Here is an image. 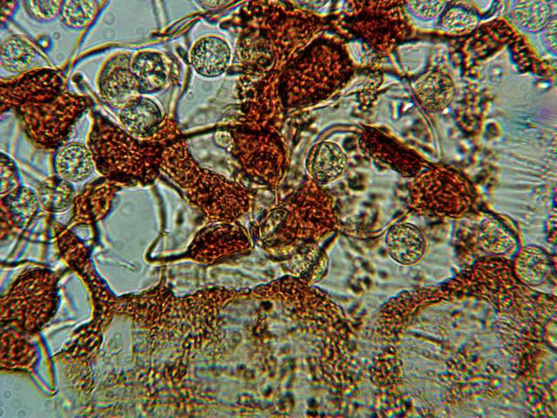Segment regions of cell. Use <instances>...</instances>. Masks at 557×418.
Instances as JSON below:
<instances>
[{
	"label": "cell",
	"mask_w": 557,
	"mask_h": 418,
	"mask_svg": "<svg viewBox=\"0 0 557 418\" xmlns=\"http://www.w3.org/2000/svg\"><path fill=\"white\" fill-rule=\"evenodd\" d=\"M39 208L36 193L26 187L19 186L1 196V230L5 228L4 231L13 232L24 229L33 220Z\"/></svg>",
	"instance_id": "obj_12"
},
{
	"label": "cell",
	"mask_w": 557,
	"mask_h": 418,
	"mask_svg": "<svg viewBox=\"0 0 557 418\" xmlns=\"http://www.w3.org/2000/svg\"><path fill=\"white\" fill-rule=\"evenodd\" d=\"M477 247L488 256H502L516 251L517 240L501 221L487 217L483 219L474 232Z\"/></svg>",
	"instance_id": "obj_16"
},
{
	"label": "cell",
	"mask_w": 557,
	"mask_h": 418,
	"mask_svg": "<svg viewBox=\"0 0 557 418\" xmlns=\"http://www.w3.org/2000/svg\"><path fill=\"white\" fill-rule=\"evenodd\" d=\"M45 59L38 49L22 36L13 34L1 39L0 65L1 70L11 75L47 67Z\"/></svg>",
	"instance_id": "obj_13"
},
{
	"label": "cell",
	"mask_w": 557,
	"mask_h": 418,
	"mask_svg": "<svg viewBox=\"0 0 557 418\" xmlns=\"http://www.w3.org/2000/svg\"><path fill=\"white\" fill-rule=\"evenodd\" d=\"M131 56L116 53L102 65L97 78V88L103 102L118 111L127 102L139 95L136 80L130 66Z\"/></svg>",
	"instance_id": "obj_6"
},
{
	"label": "cell",
	"mask_w": 557,
	"mask_h": 418,
	"mask_svg": "<svg viewBox=\"0 0 557 418\" xmlns=\"http://www.w3.org/2000/svg\"><path fill=\"white\" fill-rule=\"evenodd\" d=\"M100 2L96 0H65L58 20L68 29L81 30L95 18Z\"/></svg>",
	"instance_id": "obj_20"
},
{
	"label": "cell",
	"mask_w": 557,
	"mask_h": 418,
	"mask_svg": "<svg viewBox=\"0 0 557 418\" xmlns=\"http://www.w3.org/2000/svg\"><path fill=\"white\" fill-rule=\"evenodd\" d=\"M424 99L432 109H441L449 104L453 93L450 80L439 74H432L424 83Z\"/></svg>",
	"instance_id": "obj_22"
},
{
	"label": "cell",
	"mask_w": 557,
	"mask_h": 418,
	"mask_svg": "<svg viewBox=\"0 0 557 418\" xmlns=\"http://www.w3.org/2000/svg\"><path fill=\"white\" fill-rule=\"evenodd\" d=\"M348 165L346 153L338 144L329 141L313 146L304 163L309 179L324 187L339 180L347 171Z\"/></svg>",
	"instance_id": "obj_9"
},
{
	"label": "cell",
	"mask_w": 557,
	"mask_h": 418,
	"mask_svg": "<svg viewBox=\"0 0 557 418\" xmlns=\"http://www.w3.org/2000/svg\"><path fill=\"white\" fill-rule=\"evenodd\" d=\"M130 66L136 80L139 93L159 91L166 82V68L159 54L141 51L131 56Z\"/></svg>",
	"instance_id": "obj_17"
},
{
	"label": "cell",
	"mask_w": 557,
	"mask_h": 418,
	"mask_svg": "<svg viewBox=\"0 0 557 418\" xmlns=\"http://www.w3.org/2000/svg\"><path fill=\"white\" fill-rule=\"evenodd\" d=\"M512 268L521 281L529 286H538L549 276L552 262L549 254L542 247L528 245L516 250Z\"/></svg>",
	"instance_id": "obj_15"
},
{
	"label": "cell",
	"mask_w": 557,
	"mask_h": 418,
	"mask_svg": "<svg viewBox=\"0 0 557 418\" xmlns=\"http://www.w3.org/2000/svg\"><path fill=\"white\" fill-rule=\"evenodd\" d=\"M36 193L40 207L51 213L65 212L76 197L72 184L56 175L42 180Z\"/></svg>",
	"instance_id": "obj_18"
},
{
	"label": "cell",
	"mask_w": 557,
	"mask_h": 418,
	"mask_svg": "<svg viewBox=\"0 0 557 418\" xmlns=\"http://www.w3.org/2000/svg\"><path fill=\"white\" fill-rule=\"evenodd\" d=\"M412 178L409 206L418 214L457 218L469 212L475 202L472 184L458 170L434 167L423 170Z\"/></svg>",
	"instance_id": "obj_3"
},
{
	"label": "cell",
	"mask_w": 557,
	"mask_h": 418,
	"mask_svg": "<svg viewBox=\"0 0 557 418\" xmlns=\"http://www.w3.org/2000/svg\"><path fill=\"white\" fill-rule=\"evenodd\" d=\"M91 105L88 97L65 91L52 99L22 106L15 112L24 133L36 146L56 150L69 140Z\"/></svg>",
	"instance_id": "obj_4"
},
{
	"label": "cell",
	"mask_w": 557,
	"mask_h": 418,
	"mask_svg": "<svg viewBox=\"0 0 557 418\" xmlns=\"http://www.w3.org/2000/svg\"><path fill=\"white\" fill-rule=\"evenodd\" d=\"M62 0H26L22 1L26 13L33 20L48 23L59 19Z\"/></svg>",
	"instance_id": "obj_23"
},
{
	"label": "cell",
	"mask_w": 557,
	"mask_h": 418,
	"mask_svg": "<svg viewBox=\"0 0 557 418\" xmlns=\"http://www.w3.org/2000/svg\"><path fill=\"white\" fill-rule=\"evenodd\" d=\"M118 125L132 137L141 141H154L162 116L151 99L137 95L118 111Z\"/></svg>",
	"instance_id": "obj_8"
},
{
	"label": "cell",
	"mask_w": 557,
	"mask_h": 418,
	"mask_svg": "<svg viewBox=\"0 0 557 418\" xmlns=\"http://www.w3.org/2000/svg\"><path fill=\"white\" fill-rule=\"evenodd\" d=\"M512 15L518 26L528 31H534L547 23L549 10L542 1H522L512 8Z\"/></svg>",
	"instance_id": "obj_21"
},
{
	"label": "cell",
	"mask_w": 557,
	"mask_h": 418,
	"mask_svg": "<svg viewBox=\"0 0 557 418\" xmlns=\"http://www.w3.org/2000/svg\"><path fill=\"white\" fill-rule=\"evenodd\" d=\"M96 169L124 184L148 182L156 174L158 154L153 141H139L101 114L93 115L88 142Z\"/></svg>",
	"instance_id": "obj_2"
},
{
	"label": "cell",
	"mask_w": 557,
	"mask_h": 418,
	"mask_svg": "<svg viewBox=\"0 0 557 418\" xmlns=\"http://www.w3.org/2000/svg\"><path fill=\"white\" fill-rule=\"evenodd\" d=\"M271 217V244L288 248L292 254L304 244H320L339 222L331 193L309 178Z\"/></svg>",
	"instance_id": "obj_1"
},
{
	"label": "cell",
	"mask_w": 557,
	"mask_h": 418,
	"mask_svg": "<svg viewBox=\"0 0 557 418\" xmlns=\"http://www.w3.org/2000/svg\"><path fill=\"white\" fill-rule=\"evenodd\" d=\"M56 175L73 184L86 180L96 169L87 143L68 140L56 150L54 160Z\"/></svg>",
	"instance_id": "obj_11"
},
{
	"label": "cell",
	"mask_w": 557,
	"mask_h": 418,
	"mask_svg": "<svg viewBox=\"0 0 557 418\" xmlns=\"http://www.w3.org/2000/svg\"><path fill=\"white\" fill-rule=\"evenodd\" d=\"M292 255L301 270L299 275L303 281L310 282L313 279L320 277L327 268V255L319 243L304 244Z\"/></svg>",
	"instance_id": "obj_19"
},
{
	"label": "cell",
	"mask_w": 557,
	"mask_h": 418,
	"mask_svg": "<svg viewBox=\"0 0 557 418\" xmlns=\"http://www.w3.org/2000/svg\"><path fill=\"white\" fill-rule=\"evenodd\" d=\"M384 247L393 261L409 266L423 259L428 244L420 226L411 222H400L388 228L384 235Z\"/></svg>",
	"instance_id": "obj_7"
},
{
	"label": "cell",
	"mask_w": 557,
	"mask_h": 418,
	"mask_svg": "<svg viewBox=\"0 0 557 418\" xmlns=\"http://www.w3.org/2000/svg\"><path fill=\"white\" fill-rule=\"evenodd\" d=\"M230 57L228 44L216 36L201 38L191 53V61L196 72L209 77L221 75L228 65Z\"/></svg>",
	"instance_id": "obj_14"
},
{
	"label": "cell",
	"mask_w": 557,
	"mask_h": 418,
	"mask_svg": "<svg viewBox=\"0 0 557 418\" xmlns=\"http://www.w3.org/2000/svg\"><path fill=\"white\" fill-rule=\"evenodd\" d=\"M124 183L104 177L89 184L74 201V221L93 222L103 218L110 210L116 192Z\"/></svg>",
	"instance_id": "obj_10"
},
{
	"label": "cell",
	"mask_w": 557,
	"mask_h": 418,
	"mask_svg": "<svg viewBox=\"0 0 557 418\" xmlns=\"http://www.w3.org/2000/svg\"><path fill=\"white\" fill-rule=\"evenodd\" d=\"M1 196H6L20 186L17 167L7 154L1 153Z\"/></svg>",
	"instance_id": "obj_25"
},
{
	"label": "cell",
	"mask_w": 557,
	"mask_h": 418,
	"mask_svg": "<svg viewBox=\"0 0 557 418\" xmlns=\"http://www.w3.org/2000/svg\"><path fill=\"white\" fill-rule=\"evenodd\" d=\"M17 5V1H1V18L3 15H5L6 17L9 16L15 9Z\"/></svg>",
	"instance_id": "obj_27"
},
{
	"label": "cell",
	"mask_w": 557,
	"mask_h": 418,
	"mask_svg": "<svg viewBox=\"0 0 557 418\" xmlns=\"http://www.w3.org/2000/svg\"><path fill=\"white\" fill-rule=\"evenodd\" d=\"M1 114L52 99L66 91L61 74L50 67L1 77Z\"/></svg>",
	"instance_id": "obj_5"
},
{
	"label": "cell",
	"mask_w": 557,
	"mask_h": 418,
	"mask_svg": "<svg viewBox=\"0 0 557 418\" xmlns=\"http://www.w3.org/2000/svg\"><path fill=\"white\" fill-rule=\"evenodd\" d=\"M476 23L474 15L462 9H452L442 19V26L445 29L455 33L468 32Z\"/></svg>",
	"instance_id": "obj_24"
},
{
	"label": "cell",
	"mask_w": 557,
	"mask_h": 418,
	"mask_svg": "<svg viewBox=\"0 0 557 418\" xmlns=\"http://www.w3.org/2000/svg\"><path fill=\"white\" fill-rule=\"evenodd\" d=\"M418 8H417V11H418V15L422 16L423 17L426 18H434L439 15L441 13L444 7L445 6V3L444 1H421L417 2Z\"/></svg>",
	"instance_id": "obj_26"
}]
</instances>
